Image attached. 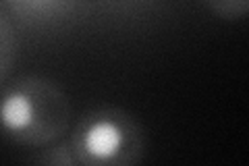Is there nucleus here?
<instances>
[{
    "instance_id": "f257e3e1",
    "label": "nucleus",
    "mask_w": 249,
    "mask_h": 166,
    "mask_svg": "<svg viewBox=\"0 0 249 166\" xmlns=\"http://www.w3.org/2000/svg\"><path fill=\"white\" fill-rule=\"evenodd\" d=\"M69 123V98L48 79L23 77L0 100V129L17 144L44 148L65 135Z\"/></svg>"
},
{
    "instance_id": "f03ea898",
    "label": "nucleus",
    "mask_w": 249,
    "mask_h": 166,
    "mask_svg": "<svg viewBox=\"0 0 249 166\" xmlns=\"http://www.w3.org/2000/svg\"><path fill=\"white\" fill-rule=\"evenodd\" d=\"M143 131L133 114L121 108H96L75 125L71 149L77 164L127 166L143 156Z\"/></svg>"
},
{
    "instance_id": "7ed1b4c3",
    "label": "nucleus",
    "mask_w": 249,
    "mask_h": 166,
    "mask_svg": "<svg viewBox=\"0 0 249 166\" xmlns=\"http://www.w3.org/2000/svg\"><path fill=\"white\" fill-rule=\"evenodd\" d=\"M75 0H6L9 9L23 21H50L62 17Z\"/></svg>"
},
{
    "instance_id": "20e7f679",
    "label": "nucleus",
    "mask_w": 249,
    "mask_h": 166,
    "mask_svg": "<svg viewBox=\"0 0 249 166\" xmlns=\"http://www.w3.org/2000/svg\"><path fill=\"white\" fill-rule=\"evenodd\" d=\"M15 52H17V37H15L13 25L9 19L0 13V81L6 77V73L13 67Z\"/></svg>"
},
{
    "instance_id": "39448f33",
    "label": "nucleus",
    "mask_w": 249,
    "mask_h": 166,
    "mask_svg": "<svg viewBox=\"0 0 249 166\" xmlns=\"http://www.w3.org/2000/svg\"><path fill=\"white\" fill-rule=\"evenodd\" d=\"M206 4L222 19H241L249 9V0H206Z\"/></svg>"
},
{
    "instance_id": "423d86ee",
    "label": "nucleus",
    "mask_w": 249,
    "mask_h": 166,
    "mask_svg": "<svg viewBox=\"0 0 249 166\" xmlns=\"http://www.w3.org/2000/svg\"><path fill=\"white\" fill-rule=\"evenodd\" d=\"M37 162H44V164H60V166H65V164H77L75 160V156H73V149L71 148H54L50 149L48 154H44L40 158H36Z\"/></svg>"
}]
</instances>
